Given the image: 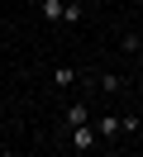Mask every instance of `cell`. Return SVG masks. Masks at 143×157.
<instances>
[{
	"instance_id": "cell-1",
	"label": "cell",
	"mask_w": 143,
	"mask_h": 157,
	"mask_svg": "<svg viewBox=\"0 0 143 157\" xmlns=\"http://www.w3.org/2000/svg\"><path fill=\"white\" fill-rule=\"evenodd\" d=\"M95 128H100V138H119L124 133V119L119 114H95Z\"/></svg>"
},
{
	"instance_id": "cell-2",
	"label": "cell",
	"mask_w": 143,
	"mask_h": 157,
	"mask_svg": "<svg viewBox=\"0 0 143 157\" xmlns=\"http://www.w3.org/2000/svg\"><path fill=\"white\" fill-rule=\"evenodd\" d=\"M62 119H67L72 128H81V124H91V109H86L81 100H76V105H67V114H62Z\"/></svg>"
},
{
	"instance_id": "cell-5",
	"label": "cell",
	"mask_w": 143,
	"mask_h": 157,
	"mask_svg": "<svg viewBox=\"0 0 143 157\" xmlns=\"http://www.w3.org/2000/svg\"><path fill=\"white\" fill-rule=\"evenodd\" d=\"M95 81H100L105 95H119V90H124V81H119V76H110V71H105V76H95Z\"/></svg>"
},
{
	"instance_id": "cell-9",
	"label": "cell",
	"mask_w": 143,
	"mask_h": 157,
	"mask_svg": "<svg viewBox=\"0 0 143 157\" xmlns=\"http://www.w3.org/2000/svg\"><path fill=\"white\" fill-rule=\"evenodd\" d=\"M100 157H110V152H100Z\"/></svg>"
},
{
	"instance_id": "cell-6",
	"label": "cell",
	"mask_w": 143,
	"mask_h": 157,
	"mask_svg": "<svg viewBox=\"0 0 143 157\" xmlns=\"http://www.w3.org/2000/svg\"><path fill=\"white\" fill-rule=\"evenodd\" d=\"M53 81H57V90H67V86L76 81V71H72V67H57V71H53Z\"/></svg>"
},
{
	"instance_id": "cell-3",
	"label": "cell",
	"mask_w": 143,
	"mask_h": 157,
	"mask_svg": "<svg viewBox=\"0 0 143 157\" xmlns=\"http://www.w3.org/2000/svg\"><path fill=\"white\" fill-rule=\"evenodd\" d=\"M95 133H100V128H91V124H81V128H72V143H76V147H81V152H86V147H95Z\"/></svg>"
},
{
	"instance_id": "cell-8",
	"label": "cell",
	"mask_w": 143,
	"mask_h": 157,
	"mask_svg": "<svg viewBox=\"0 0 143 157\" xmlns=\"http://www.w3.org/2000/svg\"><path fill=\"white\" fill-rule=\"evenodd\" d=\"M138 48H143V33H138Z\"/></svg>"
},
{
	"instance_id": "cell-4",
	"label": "cell",
	"mask_w": 143,
	"mask_h": 157,
	"mask_svg": "<svg viewBox=\"0 0 143 157\" xmlns=\"http://www.w3.org/2000/svg\"><path fill=\"white\" fill-rule=\"evenodd\" d=\"M62 10H67V0H43V5H38V14H43L48 24H57V19H62Z\"/></svg>"
},
{
	"instance_id": "cell-7",
	"label": "cell",
	"mask_w": 143,
	"mask_h": 157,
	"mask_svg": "<svg viewBox=\"0 0 143 157\" xmlns=\"http://www.w3.org/2000/svg\"><path fill=\"white\" fill-rule=\"evenodd\" d=\"M81 14H86L81 5H76V0H67V10H62V19H67V24H76V19H81Z\"/></svg>"
}]
</instances>
